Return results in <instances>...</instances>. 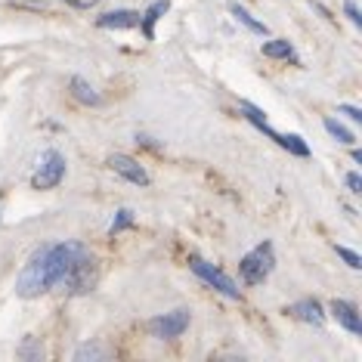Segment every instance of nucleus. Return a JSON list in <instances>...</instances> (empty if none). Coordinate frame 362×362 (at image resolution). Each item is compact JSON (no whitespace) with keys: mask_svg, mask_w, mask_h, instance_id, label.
I'll return each instance as SVG.
<instances>
[{"mask_svg":"<svg viewBox=\"0 0 362 362\" xmlns=\"http://www.w3.org/2000/svg\"><path fill=\"white\" fill-rule=\"evenodd\" d=\"M96 279H99L96 257H93V251L87 245H81L77 254L72 257V263H68L65 275L59 279L56 291H62V294H87L96 285Z\"/></svg>","mask_w":362,"mask_h":362,"instance_id":"nucleus-1","label":"nucleus"},{"mask_svg":"<svg viewBox=\"0 0 362 362\" xmlns=\"http://www.w3.org/2000/svg\"><path fill=\"white\" fill-rule=\"evenodd\" d=\"M44 254H46V245H41L35 251V254L28 257L25 270L19 273V279H15V294L31 301V297H41L50 291V282H46V266H44Z\"/></svg>","mask_w":362,"mask_h":362,"instance_id":"nucleus-2","label":"nucleus"},{"mask_svg":"<svg viewBox=\"0 0 362 362\" xmlns=\"http://www.w3.org/2000/svg\"><path fill=\"white\" fill-rule=\"evenodd\" d=\"M239 270H242V279H245L248 285H263V282L270 279V273L275 270V254H273L270 242H263V245H257L254 251H248V254L242 257Z\"/></svg>","mask_w":362,"mask_h":362,"instance_id":"nucleus-3","label":"nucleus"},{"mask_svg":"<svg viewBox=\"0 0 362 362\" xmlns=\"http://www.w3.org/2000/svg\"><path fill=\"white\" fill-rule=\"evenodd\" d=\"M65 177V158L56 152V149H46V152L37 158V168L31 174V186L35 189H56Z\"/></svg>","mask_w":362,"mask_h":362,"instance_id":"nucleus-4","label":"nucleus"},{"mask_svg":"<svg viewBox=\"0 0 362 362\" xmlns=\"http://www.w3.org/2000/svg\"><path fill=\"white\" fill-rule=\"evenodd\" d=\"M189 270H192L195 275H199V279L208 282L211 288H217L220 294L232 297V301H239V297H242L239 285H235V282H232V279H230V275H226L223 270H220V266L208 263V261H201V257H192V261H189Z\"/></svg>","mask_w":362,"mask_h":362,"instance_id":"nucleus-5","label":"nucleus"},{"mask_svg":"<svg viewBox=\"0 0 362 362\" xmlns=\"http://www.w3.org/2000/svg\"><path fill=\"white\" fill-rule=\"evenodd\" d=\"M189 328V310H170L164 316L149 319V335L158 337V341H174Z\"/></svg>","mask_w":362,"mask_h":362,"instance_id":"nucleus-6","label":"nucleus"},{"mask_svg":"<svg viewBox=\"0 0 362 362\" xmlns=\"http://www.w3.org/2000/svg\"><path fill=\"white\" fill-rule=\"evenodd\" d=\"M108 168L115 170V174H121L127 183H137V186H149V174H146V168L139 164L137 158H130V155H121V152H115L112 158H108Z\"/></svg>","mask_w":362,"mask_h":362,"instance_id":"nucleus-7","label":"nucleus"},{"mask_svg":"<svg viewBox=\"0 0 362 362\" xmlns=\"http://www.w3.org/2000/svg\"><path fill=\"white\" fill-rule=\"evenodd\" d=\"M288 313H291V316H294L297 322H306V325H316V328L325 325V310H322V304H319V301H313V297L291 304V306H288Z\"/></svg>","mask_w":362,"mask_h":362,"instance_id":"nucleus-8","label":"nucleus"},{"mask_svg":"<svg viewBox=\"0 0 362 362\" xmlns=\"http://www.w3.org/2000/svg\"><path fill=\"white\" fill-rule=\"evenodd\" d=\"M332 316L337 319V325H344L350 335H362V319H359V310H356V304H350V301H332Z\"/></svg>","mask_w":362,"mask_h":362,"instance_id":"nucleus-9","label":"nucleus"},{"mask_svg":"<svg viewBox=\"0 0 362 362\" xmlns=\"http://www.w3.org/2000/svg\"><path fill=\"white\" fill-rule=\"evenodd\" d=\"M96 25L108 28V31H127L139 25V13L137 10H112V13H102L96 15Z\"/></svg>","mask_w":362,"mask_h":362,"instance_id":"nucleus-10","label":"nucleus"},{"mask_svg":"<svg viewBox=\"0 0 362 362\" xmlns=\"http://www.w3.org/2000/svg\"><path fill=\"white\" fill-rule=\"evenodd\" d=\"M168 10H170V0H155V4L149 6L143 15H139V28H143V37H146V41H155V22H158Z\"/></svg>","mask_w":362,"mask_h":362,"instance_id":"nucleus-11","label":"nucleus"},{"mask_svg":"<svg viewBox=\"0 0 362 362\" xmlns=\"http://www.w3.org/2000/svg\"><path fill=\"white\" fill-rule=\"evenodd\" d=\"M68 90H72V96L81 102V106H99V102H102V99H99V93L90 87V81H84L81 75H75V77H72Z\"/></svg>","mask_w":362,"mask_h":362,"instance_id":"nucleus-12","label":"nucleus"},{"mask_svg":"<svg viewBox=\"0 0 362 362\" xmlns=\"http://www.w3.org/2000/svg\"><path fill=\"white\" fill-rule=\"evenodd\" d=\"M230 13H232V19L239 22V25H245L248 31H254V35H270V28L263 25L261 19H254V15H251L245 6H239V4H230Z\"/></svg>","mask_w":362,"mask_h":362,"instance_id":"nucleus-13","label":"nucleus"},{"mask_svg":"<svg viewBox=\"0 0 362 362\" xmlns=\"http://www.w3.org/2000/svg\"><path fill=\"white\" fill-rule=\"evenodd\" d=\"M275 143H279L282 149H288L291 155H297V158H306V155H310V146L304 143L301 137H297V133H275Z\"/></svg>","mask_w":362,"mask_h":362,"instance_id":"nucleus-14","label":"nucleus"},{"mask_svg":"<svg viewBox=\"0 0 362 362\" xmlns=\"http://www.w3.org/2000/svg\"><path fill=\"white\" fill-rule=\"evenodd\" d=\"M239 112L245 115V118H248L251 124H254L257 130H263V133H266V137H270V139L275 137V130L270 127V124H266V118H263V112H261V108H257V106H251V102H239Z\"/></svg>","mask_w":362,"mask_h":362,"instance_id":"nucleus-15","label":"nucleus"},{"mask_svg":"<svg viewBox=\"0 0 362 362\" xmlns=\"http://www.w3.org/2000/svg\"><path fill=\"white\" fill-rule=\"evenodd\" d=\"M263 56H270V59H294V46H291L285 37H275V41H266L263 46Z\"/></svg>","mask_w":362,"mask_h":362,"instance_id":"nucleus-16","label":"nucleus"},{"mask_svg":"<svg viewBox=\"0 0 362 362\" xmlns=\"http://www.w3.org/2000/svg\"><path fill=\"white\" fill-rule=\"evenodd\" d=\"M322 124H325V130L332 133V137L337 139V143H344V146H353V143H356V137H353V133H350L347 127H344L341 121H335V118H325V121H322Z\"/></svg>","mask_w":362,"mask_h":362,"instance_id":"nucleus-17","label":"nucleus"},{"mask_svg":"<svg viewBox=\"0 0 362 362\" xmlns=\"http://www.w3.org/2000/svg\"><path fill=\"white\" fill-rule=\"evenodd\" d=\"M133 226V211L130 208H121L115 214V220L108 223V235H118V232H124V230H130Z\"/></svg>","mask_w":362,"mask_h":362,"instance_id":"nucleus-18","label":"nucleus"},{"mask_svg":"<svg viewBox=\"0 0 362 362\" xmlns=\"http://www.w3.org/2000/svg\"><path fill=\"white\" fill-rule=\"evenodd\" d=\"M19 356H22V359H41V356H44V347H41V337L28 335V337H25V341H22V347H19Z\"/></svg>","mask_w":362,"mask_h":362,"instance_id":"nucleus-19","label":"nucleus"},{"mask_svg":"<svg viewBox=\"0 0 362 362\" xmlns=\"http://www.w3.org/2000/svg\"><path fill=\"white\" fill-rule=\"evenodd\" d=\"M335 251H337V257H341L347 266H353V270H359L362 266V257L356 254V251H350V248H344V245H335Z\"/></svg>","mask_w":362,"mask_h":362,"instance_id":"nucleus-20","label":"nucleus"},{"mask_svg":"<svg viewBox=\"0 0 362 362\" xmlns=\"http://www.w3.org/2000/svg\"><path fill=\"white\" fill-rule=\"evenodd\" d=\"M102 356H106V353H102L96 344H84V347L75 350V359L77 362H84V359H102Z\"/></svg>","mask_w":362,"mask_h":362,"instance_id":"nucleus-21","label":"nucleus"},{"mask_svg":"<svg viewBox=\"0 0 362 362\" xmlns=\"http://www.w3.org/2000/svg\"><path fill=\"white\" fill-rule=\"evenodd\" d=\"M344 13L350 15V22L356 28H362V15H359V10H356V0H344Z\"/></svg>","mask_w":362,"mask_h":362,"instance_id":"nucleus-22","label":"nucleus"},{"mask_svg":"<svg viewBox=\"0 0 362 362\" xmlns=\"http://www.w3.org/2000/svg\"><path fill=\"white\" fill-rule=\"evenodd\" d=\"M347 189H350L353 195H359V192H362V177L356 174V170H353V174H347Z\"/></svg>","mask_w":362,"mask_h":362,"instance_id":"nucleus-23","label":"nucleus"},{"mask_svg":"<svg viewBox=\"0 0 362 362\" xmlns=\"http://www.w3.org/2000/svg\"><path fill=\"white\" fill-rule=\"evenodd\" d=\"M337 112H341V115H347L350 121H362V112H359L356 106H341V108H337Z\"/></svg>","mask_w":362,"mask_h":362,"instance_id":"nucleus-24","label":"nucleus"},{"mask_svg":"<svg viewBox=\"0 0 362 362\" xmlns=\"http://www.w3.org/2000/svg\"><path fill=\"white\" fill-rule=\"evenodd\" d=\"M65 4H72V6H77V10H90L96 0H65Z\"/></svg>","mask_w":362,"mask_h":362,"instance_id":"nucleus-25","label":"nucleus"}]
</instances>
